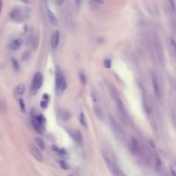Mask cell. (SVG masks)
<instances>
[{
  "instance_id": "6da1fadb",
  "label": "cell",
  "mask_w": 176,
  "mask_h": 176,
  "mask_svg": "<svg viewBox=\"0 0 176 176\" xmlns=\"http://www.w3.org/2000/svg\"><path fill=\"white\" fill-rule=\"evenodd\" d=\"M103 158L106 162V165L108 168V170L111 172V174L113 176H126L123 171L119 168V167L115 163V162L112 159L110 155L106 152L103 151Z\"/></svg>"
},
{
  "instance_id": "7a4b0ae2",
  "label": "cell",
  "mask_w": 176,
  "mask_h": 176,
  "mask_svg": "<svg viewBox=\"0 0 176 176\" xmlns=\"http://www.w3.org/2000/svg\"><path fill=\"white\" fill-rule=\"evenodd\" d=\"M55 88H56V93L58 96L61 95L64 90L65 89L67 83L66 80L64 76V75L61 73V71L59 70H56V77H55Z\"/></svg>"
},
{
  "instance_id": "3957f363",
  "label": "cell",
  "mask_w": 176,
  "mask_h": 176,
  "mask_svg": "<svg viewBox=\"0 0 176 176\" xmlns=\"http://www.w3.org/2000/svg\"><path fill=\"white\" fill-rule=\"evenodd\" d=\"M153 47H154V51L156 56L157 60L159 61L160 64H163L164 62V53H163V49H162V43L160 42L158 38H155L154 40V43H153Z\"/></svg>"
},
{
  "instance_id": "277c9868",
  "label": "cell",
  "mask_w": 176,
  "mask_h": 176,
  "mask_svg": "<svg viewBox=\"0 0 176 176\" xmlns=\"http://www.w3.org/2000/svg\"><path fill=\"white\" fill-rule=\"evenodd\" d=\"M109 122H110V126H111L115 136L117 137V138L119 140H122L124 138V132H123V130H122L120 125L117 122V120L113 116H109Z\"/></svg>"
},
{
  "instance_id": "5b68a950",
  "label": "cell",
  "mask_w": 176,
  "mask_h": 176,
  "mask_svg": "<svg viewBox=\"0 0 176 176\" xmlns=\"http://www.w3.org/2000/svg\"><path fill=\"white\" fill-rule=\"evenodd\" d=\"M42 82H43V76H42L41 73H40V72L35 73L34 78L32 80V84H31V92L33 94H35L38 91V89L41 87Z\"/></svg>"
},
{
  "instance_id": "8992f818",
  "label": "cell",
  "mask_w": 176,
  "mask_h": 176,
  "mask_svg": "<svg viewBox=\"0 0 176 176\" xmlns=\"http://www.w3.org/2000/svg\"><path fill=\"white\" fill-rule=\"evenodd\" d=\"M44 122L45 119L42 118V116H33L32 118V125L35 128V130L38 133H43L44 132Z\"/></svg>"
},
{
  "instance_id": "52a82bcc",
  "label": "cell",
  "mask_w": 176,
  "mask_h": 176,
  "mask_svg": "<svg viewBox=\"0 0 176 176\" xmlns=\"http://www.w3.org/2000/svg\"><path fill=\"white\" fill-rule=\"evenodd\" d=\"M10 18L16 22H23L25 19V16L23 10L17 8V9H14L10 12Z\"/></svg>"
},
{
  "instance_id": "ba28073f",
  "label": "cell",
  "mask_w": 176,
  "mask_h": 176,
  "mask_svg": "<svg viewBox=\"0 0 176 176\" xmlns=\"http://www.w3.org/2000/svg\"><path fill=\"white\" fill-rule=\"evenodd\" d=\"M151 82H152V87H153L154 95H155V96L157 99H160V97H161V88H160V84H159L158 79H157V77L155 75L152 76Z\"/></svg>"
},
{
  "instance_id": "9c48e42d",
  "label": "cell",
  "mask_w": 176,
  "mask_h": 176,
  "mask_svg": "<svg viewBox=\"0 0 176 176\" xmlns=\"http://www.w3.org/2000/svg\"><path fill=\"white\" fill-rule=\"evenodd\" d=\"M30 153L34 156L35 160H37L38 162H43L44 161V156H43L42 152L36 147V145H35V144L30 145Z\"/></svg>"
},
{
  "instance_id": "30bf717a",
  "label": "cell",
  "mask_w": 176,
  "mask_h": 176,
  "mask_svg": "<svg viewBox=\"0 0 176 176\" xmlns=\"http://www.w3.org/2000/svg\"><path fill=\"white\" fill-rule=\"evenodd\" d=\"M59 32L58 30H55L51 36V41H50V44H51V46L52 48H56L59 45Z\"/></svg>"
},
{
  "instance_id": "8fae6325",
  "label": "cell",
  "mask_w": 176,
  "mask_h": 176,
  "mask_svg": "<svg viewBox=\"0 0 176 176\" xmlns=\"http://www.w3.org/2000/svg\"><path fill=\"white\" fill-rule=\"evenodd\" d=\"M130 146H131V150H132V153H134V154H139L140 153V144H139L138 141L137 140L136 138H132Z\"/></svg>"
},
{
  "instance_id": "7c38bea8",
  "label": "cell",
  "mask_w": 176,
  "mask_h": 176,
  "mask_svg": "<svg viewBox=\"0 0 176 176\" xmlns=\"http://www.w3.org/2000/svg\"><path fill=\"white\" fill-rule=\"evenodd\" d=\"M46 14H47V16H48V19L51 23V24L53 26H57L58 25V19L55 16V14L49 9L46 10Z\"/></svg>"
},
{
  "instance_id": "4fadbf2b",
  "label": "cell",
  "mask_w": 176,
  "mask_h": 176,
  "mask_svg": "<svg viewBox=\"0 0 176 176\" xmlns=\"http://www.w3.org/2000/svg\"><path fill=\"white\" fill-rule=\"evenodd\" d=\"M25 89H26L25 85L23 83H19L15 89V95L17 96H23L24 94Z\"/></svg>"
},
{
  "instance_id": "5bb4252c",
  "label": "cell",
  "mask_w": 176,
  "mask_h": 176,
  "mask_svg": "<svg viewBox=\"0 0 176 176\" xmlns=\"http://www.w3.org/2000/svg\"><path fill=\"white\" fill-rule=\"evenodd\" d=\"M94 111L95 113L96 114V116L100 119H103L104 114H103V111H102V107L100 105H98L97 103L95 104L94 106Z\"/></svg>"
},
{
  "instance_id": "9a60e30c",
  "label": "cell",
  "mask_w": 176,
  "mask_h": 176,
  "mask_svg": "<svg viewBox=\"0 0 176 176\" xmlns=\"http://www.w3.org/2000/svg\"><path fill=\"white\" fill-rule=\"evenodd\" d=\"M71 137L74 140L76 141L77 143L81 144L83 142V138H82V134L78 132V131H73V132L71 133Z\"/></svg>"
},
{
  "instance_id": "2e32d148",
  "label": "cell",
  "mask_w": 176,
  "mask_h": 176,
  "mask_svg": "<svg viewBox=\"0 0 176 176\" xmlns=\"http://www.w3.org/2000/svg\"><path fill=\"white\" fill-rule=\"evenodd\" d=\"M22 44H23L22 40H21V39H16V40H13L10 42V48H11L12 50H16V49H18V48L21 46Z\"/></svg>"
},
{
  "instance_id": "e0dca14e",
  "label": "cell",
  "mask_w": 176,
  "mask_h": 176,
  "mask_svg": "<svg viewBox=\"0 0 176 176\" xmlns=\"http://www.w3.org/2000/svg\"><path fill=\"white\" fill-rule=\"evenodd\" d=\"M35 144H36V147L40 150V151H43L46 148V144H45V142L44 140L41 138H35Z\"/></svg>"
},
{
  "instance_id": "ac0fdd59",
  "label": "cell",
  "mask_w": 176,
  "mask_h": 176,
  "mask_svg": "<svg viewBox=\"0 0 176 176\" xmlns=\"http://www.w3.org/2000/svg\"><path fill=\"white\" fill-rule=\"evenodd\" d=\"M79 122L80 124L84 127V128H88V125H87V119H86V117L84 115L83 113H81L79 114Z\"/></svg>"
},
{
  "instance_id": "d6986e66",
  "label": "cell",
  "mask_w": 176,
  "mask_h": 176,
  "mask_svg": "<svg viewBox=\"0 0 176 176\" xmlns=\"http://www.w3.org/2000/svg\"><path fill=\"white\" fill-rule=\"evenodd\" d=\"M59 166H60L61 168H63V169H65V170L70 169V165H69L65 161L60 160V161H59Z\"/></svg>"
},
{
  "instance_id": "ffe728a7",
  "label": "cell",
  "mask_w": 176,
  "mask_h": 176,
  "mask_svg": "<svg viewBox=\"0 0 176 176\" xmlns=\"http://www.w3.org/2000/svg\"><path fill=\"white\" fill-rule=\"evenodd\" d=\"M91 97H92V100L93 102H95V104H96L99 101V97H98V95H97V92L94 89L91 90Z\"/></svg>"
},
{
  "instance_id": "44dd1931",
  "label": "cell",
  "mask_w": 176,
  "mask_h": 176,
  "mask_svg": "<svg viewBox=\"0 0 176 176\" xmlns=\"http://www.w3.org/2000/svg\"><path fill=\"white\" fill-rule=\"evenodd\" d=\"M170 43H171V46L173 48V51H174L175 54L176 55V40L174 37H172L170 39Z\"/></svg>"
},
{
  "instance_id": "7402d4cb",
  "label": "cell",
  "mask_w": 176,
  "mask_h": 176,
  "mask_svg": "<svg viewBox=\"0 0 176 176\" xmlns=\"http://www.w3.org/2000/svg\"><path fill=\"white\" fill-rule=\"evenodd\" d=\"M12 65H13V68H14L15 70H18V69H19L18 61H17L16 59H12Z\"/></svg>"
},
{
  "instance_id": "603a6c76",
  "label": "cell",
  "mask_w": 176,
  "mask_h": 176,
  "mask_svg": "<svg viewBox=\"0 0 176 176\" xmlns=\"http://www.w3.org/2000/svg\"><path fill=\"white\" fill-rule=\"evenodd\" d=\"M80 80H81V82H82L83 84L86 83V82H87V78H86V76H85L83 73H80Z\"/></svg>"
},
{
  "instance_id": "cb8c5ba5",
  "label": "cell",
  "mask_w": 176,
  "mask_h": 176,
  "mask_svg": "<svg viewBox=\"0 0 176 176\" xmlns=\"http://www.w3.org/2000/svg\"><path fill=\"white\" fill-rule=\"evenodd\" d=\"M19 105H20V107H21L22 111L24 112V111H25V105H24V102H23V99H20V100H19Z\"/></svg>"
},
{
  "instance_id": "d4e9b609",
  "label": "cell",
  "mask_w": 176,
  "mask_h": 176,
  "mask_svg": "<svg viewBox=\"0 0 176 176\" xmlns=\"http://www.w3.org/2000/svg\"><path fill=\"white\" fill-rule=\"evenodd\" d=\"M65 117H66V119H69V118H70V113H68V112H66V111H64L63 112V114H62V119L65 120Z\"/></svg>"
},
{
  "instance_id": "484cf974",
  "label": "cell",
  "mask_w": 176,
  "mask_h": 176,
  "mask_svg": "<svg viewBox=\"0 0 176 176\" xmlns=\"http://www.w3.org/2000/svg\"><path fill=\"white\" fill-rule=\"evenodd\" d=\"M104 65L106 68H109L110 67V60L109 59H106L104 61Z\"/></svg>"
},
{
  "instance_id": "4316f807",
  "label": "cell",
  "mask_w": 176,
  "mask_h": 176,
  "mask_svg": "<svg viewBox=\"0 0 176 176\" xmlns=\"http://www.w3.org/2000/svg\"><path fill=\"white\" fill-rule=\"evenodd\" d=\"M170 174H171V176H176L175 170L173 168H170Z\"/></svg>"
},
{
  "instance_id": "83f0119b",
  "label": "cell",
  "mask_w": 176,
  "mask_h": 176,
  "mask_svg": "<svg viewBox=\"0 0 176 176\" xmlns=\"http://www.w3.org/2000/svg\"><path fill=\"white\" fill-rule=\"evenodd\" d=\"M40 105H41V106H43V107H46V106H47V103H46L45 102H40Z\"/></svg>"
},
{
  "instance_id": "f1b7e54d",
  "label": "cell",
  "mask_w": 176,
  "mask_h": 176,
  "mask_svg": "<svg viewBox=\"0 0 176 176\" xmlns=\"http://www.w3.org/2000/svg\"><path fill=\"white\" fill-rule=\"evenodd\" d=\"M2 6H3V2L0 1V14H1V12H2Z\"/></svg>"
},
{
  "instance_id": "f546056e",
  "label": "cell",
  "mask_w": 176,
  "mask_h": 176,
  "mask_svg": "<svg viewBox=\"0 0 176 176\" xmlns=\"http://www.w3.org/2000/svg\"><path fill=\"white\" fill-rule=\"evenodd\" d=\"M70 176H72V175H70Z\"/></svg>"
}]
</instances>
